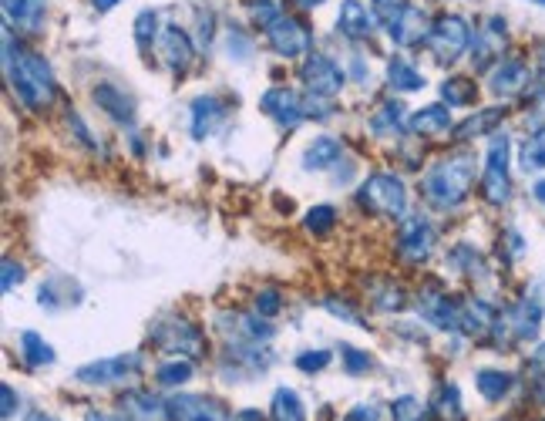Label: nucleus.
<instances>
[{"label": "nucleus", "mask_w": 545, "mask_h": 421, "mask_svg": "<svg viewBox=\"0 0 545 421\" xmlns=\"http://www.w3.org/2000/svg\"><path fill=\"white\" fill-rule=\"evenodd\" d=\"M4 71H7V85L24 108L31 112H48L58 95L54 85V71L51 64L41 58L38 51H31L21 38H14L11 27L4 31Z\"/></svg>", "instance_id": "1"}, {"label": "nucleus", "mask_w": 545, "mask_h": 421, "mask_svg": "<svg viewBox=\"0 0 545 421\" xmlns=\"http://www.w3.org/2000/svg\"><path fill=\"white\" fill-rule=\"evenodd\" d=\"M471 186H475V155L458 152V155H445V159L431 162L424 169L421 179V196L428 199V206L441 209H458L468 199Z\"/></svg>", "instance_id": "2"}, {"label": "nucleus", "mask_w": 545, "mask_h": 421, "mask_svg": "<svg viewBox=\"0 0 545 421\" xmlns=\"http://www.w3.org/2000/svg\"><path fill=\"white\" fill-rule=\"evenodd\" d=\"M149 341L159 347L169 358H189L196 361L206 354V331L199 324H192L186 317H162L149 327Z\"/></svg>", "instance_id": "3"}, {"label": "nucleus", "mask_w": 545, "mask_h": 421, "mask_svg": "<svg viewBox=\"0 0 545 421\" xmlns=\"http://www.w3.org/2000/svg\"><path fill=\"white\" fill-rule=\"evenodd\" d=\"M357 206L381 219H401L404 209H408V189H404L401 176H394V172H374V176L360 182Z\"/></svg>", "instance_id": "4"}, {"label": "nucleus", "mask_w": 545, "mask_h": 421, "mask_svg": "<svg viewBox=\"0 0 545 421\" xmlns=\"http://www.w3.org/2000/svg\"><path fill=\"white\" fill-rule=\"evenodd\" d=\"M424 44H428V51L434 54L438 64H455L461 54L471 48V27L465 17L441 14L438 21L431 24V34Z\"/></svg>", "instance_id": "5"}, {"label": "nucleus", "mask_w": 545, "mask_h": 421, "mask_svg": "<svg viewBox=\"0 0 545 421\" xmlns=\"http://www.w3.org/2000/svg\"><path fill=\"white\" fill-rule=\"evenodd\" d=\"M142 368H145V354L142 351H128V354H115V358H101V361L81 364V368L75 371V381L88 384V388H108V384L135 378Z\"/></svg>", "instance_id": "6"}, {"label": "nucleus", "mask_w": 545, "mask_h": 421, "mask_svg": "<svg viewBox=\"0 0 545 421\" xmlns=\"http://www.w3.org/2000/svg\"><path fill=\"white\" fill-rule=\"evenodd\" d=\"M300 81H303V88H307V95L330 102V98H337L340 91H344L347 75L334 58H327V54H307L300 64Z\"/></svg>", "instance_id": "7"}, {"label": "nucleus", "mask_w": 545, "mask_h": 421, "mask_svg": "<svg viewBox=\"0 0 545 421\" xmlns=\"http://www.w3.org/2000/svg\"><path fill=\"white\" fill-rule=\"evenodd\" d=\"M482 196L492 206H505L512 199V176H508V135H495L485 155Z\"/></svg>", "instance_id": "8"}, {"label": "nucleus", "mask_w": 545, "mask_h": 421, "mask_svg": "<svg viewBox=\"0 0 545 421\" xmlns=\"http://www.w3.org/2000/svg\"><path fill=\"white\" fill-rule=\"evenodd\" d=\"M263 34H266V44L273 48V54L283 61H297L303 54H310V48H313V31L300 21V17H290V14H283L280 21H273Z\"/></svg>", "instance_id": "9"}, {"label": "nucleus", "mask_w": 545, "mask_h": 421, "mask_svg": "<svg viewBox=\"0 0 545 421\" xmlns=\"http://www.w3.org/2000/svg\"><path fill=\"white\" fill-rule=\"evenodd\" d=\"M384 24H387V34H391V41L397 44V48H414V44L428 41L434 21L421 4H397L387 11Z\"/></svg>", "instance_id": "10"}, {"label": "nucleus", "mask_w": 545, "mask_h": 421, "mask_svg": "<svg viewBox=\"0 0 545 421\" xmlns=\"http://www.w3.org/2000/svg\"><path fill=\"white\" fill-rule=\"evenodd\" d=\"M394 250H397V256H401L404 263H411V267H421V263H428V256L434 253V230H431L428 219H424L421 213L401 216Z\"/></svg>", "instance_id": "11"}, {"label": "nucleus", "mask_w": 545, "mask_h": 421, "mask_svg": "<svg viewBox=\"0 0 545 421\" xmlns=\"http://www.w3.org/2000/svg\"><path fill=\"white\" fill-rule=\"evenodd\" d=\"M508 44V27L502 17H488V21L478 27L475 41H471V64L475 71H492L498 61H502V51Z\"/></svg>", "instance_id": "12"}, {"label": "nucleus", "mask_w": 545, "mask_h": 421, "mask_svg": "<svg viewBox=\"0 0 545 421\" xmlns=\"http://www.w3.org/2000/svg\"><path fill=\"white\" fill-rule=\"evenodd\" d=\"M169 421H233L229 408L209 395H172L165 401Z\"/></svg>", "instance_id": "13"}, {"label": "nucleus", "mask_w": 545, "mask_h": 421, "mask_svg": "<svg viewBox=\"0 0 545 421\" xmlns=\"http://www.w3.org/2000/svg\"><path fill=\"white\" fill-rule=\"evenodd\" d=\"M260 112L266 118H273L280 128H297L307 118V98H300L293 88L276 85L260 98Z\"/></svg>", "instance_id": "14"}, {"label": "nucleus", "mask_w": 545, "mask_h": 421, "mask_svg": "<svg viewBox=\"0 0 545 421\" xmlns=\"http://www.w3.org/2000/svg\"><path fill=\"white\" fill-rule=\"evenodd\" d=\"M263 320L266 317L260 314H219L216 327L226 334L229 344H260L273 337V327L263 324Z\"/></svg>", "instance_id": "15"}, {"label": "nucleus", "mask_w": 545, "mask_h": 421, "mask_svg": "<svg viewBox=\"0 0 545 421\" xmlns=\"http://www.w3.org/2000/svg\"><path fill=\"white\" fill-rule=\"evenodd\" d=\"M418 310L431 327H438V331H458V300L448 297L445 290L424 287L418 294Z\"/></svg>", "instance_id": "16"}, {"label": "nucleus", "mask_w": 545, "mask_h": 421, "mask_svg": "<svg viewBox=\"0 0 545 421\" xmlns=\"http://www.w3.org/2000/svg\"><path fill=\"white\" fill-rule=\"evenodd\" d=\"M498 324L495 307L482 297H465L458 300V331L468 337H482Z\"/></svg>", "instance_id": "17"}, {"label": "nucleus", "mask_w": 545, "mask_h": 421, "mask_svg": "<svg viewBox=\"0 0 545 421\" xmlns=\"http://www.w3.org/2000/svg\"><path fill=\"white\" fill-rule=\"evenodd\" d=\"M4 17L17 34H38L48 14V0H0Z\"/></svg>", "instance_id": "18"}, {"label": "nucleus", "mask_w": 545, "mask_h": 421, "mask_svg": "<svg viewBox=\"0 0 545 421\" xmlns=\"http://www.w3.org/2000/svg\"><path fill=\"white\" fill-rule=\"evenodd\" d=\"M529 85V64L519 61V58H502L488 71V88L502 98H512Z\"/></svg>", "instance_id": "19"}, {"label": "nucleus", "mask_w": 545, "mask_h": 421, "mask_svg": "<svg viewBox=\"0 0 545 421\" xmlns=\"http://www.w3.org/2000/svg\"><path fill=\"white\" fill-rule=\"evenodd\" d=\"M91 98H95L98 108L112 118V122H118V125L135 122V102L118 85H112V81H98V85L91 88Z\"/></svg>", "instance_id": "20"}, {"label": "nucleus", "mask_w": 545, "mask_h": 421, "mask_svg": "<svg viewBox=\"0 0 545 421\" xmlns=\"http://www.w3.org/2000/svg\"><path fill=\"white\" fill-rule=\"evenodd\" d=\"M159 51H162V61L169 64L175 75L189 68L192 58H196V48H192V38L182 27H162L159 34Z\"/></svg>", "instance_id": "21"}, {"label": "nucleus", "mask_w": 545, "mask_h": 421, "mask_svg": "<svg viewBox=\"0 0 545 421\" xmlns=\"http://www.w3.org/2000/svg\"><path fill=\"white\" fill-rule=\"evenodd\" d=\"M377 27V17L367 11V4H360V0H344L340 4V14H337V31L344 34L350 41H364L371 38Z\"/></svg>", "instance_id": "22"}, {"label": "nucleus", "mask_w": 545, "mask_h": 421, "mask_svg": "<svg viewBox=\"0 0 545 421\" xmlns=\"http://www.w3.org/2000/svg\"><path fill=\"white\" fill-rule=\"evenodd\" d=\"M223 118H226L223 98H216V95L196 98V102H192V135H196V139H209Z\"/></svg>", "instance_id": "23"}, {"label": "nucleus", "mask_w": 545, "mask_h": 421, "mask_svg": "<svg viewBox=\"0 0 545 421\" xmlns=\"http://www.w3.org/2000/svg\"><path fill=\"white\" fill-rule=\"evenodd\" d=\"M408 132L418 139H438V135L451 132V112L445 105H428L421 112H414L408 118Z\"/></svg>", "instance_id": "24"}, {"label": "nucleus", "mask_w": 545, "mask_h": 421, "mask_svg": "<svg viewBox=\"0 0 545 421\" xmlns=\"http://www.w3.org/2000/svg\"><path fill=\"white\" fill-rule=\"evenodd\" d=\"M340 155H344L340 139H334V135H317V139L307 145V152H303V169H310V172L334 169L340 162Z\"/></svg>", "instance_id": "25"}, {"label": "nucleus", "mask_w": 545, "mask_h": 421, "mask_svg": "<svg viewBox=\"0 0 545 421\" xmlns=\"http://www.w3.org/2000/svg\"><path fill=\"white\" fill-rule=\"evenodd\" d=\"M122 411L132 421H169V411H165V401H159L149 391H128V395L118 401Z\"/></svg>", "instance_id": "26"}, {"label": "nucleus", "mask_w": 545, "mask_h": 421, "mask_svg": "<svg viewBox=\"0 0 545 421\" xmlns=\"http://www.w3.org/2000/svg\"><path fill=\"white\" fill-rule=\"evenodd\" d=\"M408 128V115H404L401 102H381L371 115V132L377 139H397Z\"/></svg>", "instance_id": "27"}, {"label": "nucleus", "mask_w": 545, "mask_h": 421, "mask_svg": "<svg viewBox=\"0 0 545 421\" xmlns=\"http://www.w3.org/2000/svg\"><path fill=\"white\" fill-rule=\"evenodd\" d=\"M505 115H508V108H502V105L482 108V112H475V115L465 118V122L455 128V139L458 142H471V139H482V135H492Z\"/></svg>", "instance_id": "28"}, {"label": "nucleus", "mask_w": 545, "mask_h": 421, "mask_svg": "<svg viewBox=\"0 0 545 421\" xmlns=\"http://www.w3.org/2000/svg\"><path fill=\"white\" fill-rule=\"evenodd\" d=\"M539 320H542L539 300L529 297V300H522L512 314H508V331H512L515 341H529V337L539 334Z\"/></svg>", "instance_id": "29"}, {"label": "nucleus", "mask_w": 545, "mask_h": 421, "mask_svg": "<svg viewBox=\"0 0 545 421\" xmlns=\"http://www.w3.org/2000/svg\"><path fill=\"white\" fill-rule=\"evenodd\" d=\"M431 411L438 421H465V408H461V391L458 384H441L431 398Z\"/></svg>", "instance_id": "30"}, {"label": "nucleus", "mask_w": 545, "mask_h": 421, "mask_svg": "<svg viewBox=\"0 0 545 421\" xmlns=\"http://www.w3.org/2000/svg\"><path fill=\"white\" fill-rule=\"evenodd\" d=\"M270 421H307L303 401L293 388H276L270 401Z\"/></svg>", "instance_id": "31"}, {"label": "nucleus", "mask_w": 545, "mask_h": 421, "mask_svg": "<svg viewBox=\"0 0 545 421\" xmlns=\"http://www.w3.org/2000/svg\"><path fill=\"white\" fill-rule=\"evenodd\" d=\"M387 85H391L394 91H421L424 88V75L414 68L411 61L391 58V61H387Z\"/></svg>", "instance_id": "32"}, {"label": "nucleus", "mask_w": 545, "mask_h": 421, "mask_svg": "<svg viewBox=\"0 0 545 421\" xmlns=\"http://www.w3.org/2000/svg\"><path fill=\"white\" fill-rule=\"evenodd\" d=\"M21 358L27 361V368H48V364H54V351L41 334L24 331L21 334Z\"/></svg>", "instance_id": "33"}, {"label": "nucleus", "mask_w": 545, "mask_h": 421, "mask_svg": "<svg viewBox=\"0 0 545 421\" xmlns=\"http://www.w3.org/2000/svg\"><path fill=\"white\" fill-rule=\"evenodd\" d=\"M475 384H478V391H482L485 401H502L508 391H512L515 378H512V374H505V371H478Z\"/></svg>", "instance_id": "34"}, {"label": "nucleus", "mask_w": 545, "mask_h": 421, "mask_svg": "<svg viewBox=\"0 0 545 421\" xmlns=\"http://www.w3.org/2000/svg\"><path fill=\"white\" fill-rule=\"evenodd\" d=\"M196 368H192L189 358H172L155 368V381L162 384V388H179V384H189Z\"/></svg>", "instance_id": "35"}, {"label": "nucleus", "mask_w": 545, "mask_h": 421, "mask_svg": "<svg viewBox=\"0 0 545 421\" xmlns=\"http://www.w3.org/2000/svg\"><path fill=\"white\" fill-rule=\"evenodd\" d=\"M371 304L377 310H384V314H391V310H404V304H408V294H404L401 283L384 280V283H377V287H371Z\"/></svg>", "instance_id": "36"}, {"label": "nucleus", "mask_w": 545, "mask_h": 421, "mask_svg": "<svg viewBox=\"0 0 545 421\" xmlns=\"http://www.w3.org/2000/svg\"><path fill=\"white\" fill-rule=\"evenodd\" d=\"M441 98L451 105V108H465V105H475L478 98V85L468 78H448L445 85H441Z\"/></svg>", "instance_id": "37"}, {"label": "nucleus", "mask_w": 545, "mask_h": 421, "mask_svg": "<svg viewBox=\"0 0 545 421\" xmlns=\"http://www.w3.org/2000/svg\"><path fill=\"white\" fill-rule=\"evenodd\" d=\"M431 405H421L418 398L404 395L391 401V421H431Z\"/></svg>", "instance_id": "38"}, {"label": "nucleus", "mask_w": 545, "mask_h": 421, "mask_svg": "<svg viewBox=\"0 0 545 421\" xmlns=\"http://www.w3.org/2000/svg\"><path fill=\"white\" fill-rule=\"evenodd\" d=\"M519 162H522V169H525V172H539V169H545V128H539V132L525 139Z\"/></svg>", "instance_id": "39"}, {"label": "nucleus", "mask_w": 545, "mask_h": 421, "mask_svg": "<svg viewBox=\"0 0 545 421\" xmlns=\"http://www.w3.org/2000/svg\"><path fill=\"white\" fill-rule=\"evenodd\" d=\"M303 226H307L313 236H327L337 226V209L334 206H313V209H307Z\"/></svg>", "instance_id": "40"}, {"label": "nucleus", "mask_w": 545, "mask_h": 421, "mask_svg": "<svg viewBox=\"0 0 545 421\" xmlns=\"http://www.w3.org/2000/svg\"><path fill=\"white\" fill-rule=\"evenodd\" d=\"M249 17H253V24L256 27H270L273 21H280L283 17V7H280V0H249Z\"/></svg>", "instance_id": "41"}, {"label": "nucleus", "mask_w": 545, "mask_h": 421, "mask_svg": "<svg viewBox=\"0 0 545 421\" xmlns=\"http://www.w3.org/2000/svg\"><path fill=\"white\" fill-rule=\"evenodd\" d=\"M159 14L155 11H142L135 17V41H138V48H149V44L159 38Z\"/></svg>", "instance_id": "42"}, {"label": "nucleus", "mask_w": 545, "mask_h": 421, "mask_svg": "<svg viewBox=\"0 0 545 421\" xmlns=\"http://www.w3.org/2000/svg\"><path fill=\"white\" fill-rule=\"evenodd\" d=\"M340 358H344V371L350 374V378H357V374L371 371V364H374L371 354L360 351V347H350V344L340 347Z\"/></svg>", "instance_id": "43"}, {"label": "nucleus", "mask_w": 545, "mask_h": 421, "mask_svg": "<svg viewBox=\"0 0 545 421\" xmlns=\"http://www.w3.org/2000/svg\"><path fill=\"white\" fill-rule=\"evenodd\" d=\"M283 310V297H280V290H273V287H266V290H260L256 294V314L260 317H276Z\"/></svg>", "instance_id": "44"}, {"label": "nucleus", "mask_w": 545, "mask_h": 421, "mask_svg": "<svg viewBox=\"0 0 545 421\" xmlns=\"http://www.w3.org/2000/svg\"><path fill=\"white\" fill-rule=\"evenodd\" d=\"M330 361H334V354H330V351H303V354H297V368L303 374H317V371L327 368Z\"/></svg>", "instance_id": "45"}, {"label": "nucleus", "mask_w": 545, "mask_h": 421, "mask_svg": "<svg viewBox=\"0 0 545 421\" xmlns=\"http://www.w3.org/2000/svg\"><path fill=\"white\" fill-rule=\"evenodd\" d=\"M323 307H327V310H330V314H334V317H340V320H347V324H354V327H367V324H364V317H360V314H357V310H354V307H350V304H347V300H337V297H327V300H323Z\"/></svg>", "instance_id": "46"}, {"label": "nucleus", "mask_w": 545, "mask_h": 421, "mask_svg": "<svg viewBox=\"0 0 545 421\" xmlns=\"http://www.w3.org/2000/svg\"><path fill=\"white\" fill-rule=\"evenodd\" d=\"M24 263H17V260H11V256H7L4 260V277H0V287H4V294H11L14 287H21L24 283Z\"/></svg>", "instance_id": "47"}, {"label": "nucleus", "mask_w": 545, "mask_h": 421, "mask_svg": "<svg viewBox=\"0 0 545 421\" xmlns=\"http://www.w3.org/2000/svg\"><path fill=\"white\" fill-rule=\"evenodd\" d=\"M344 421H381V408H377V405H367V401H364V405H354V408H350Z\"/></svg>", "instance_id": "48"}, {"label": "nucleus", "mask_w": 545, "mask_h": 421, "mask_svg": "<svg viewBox=\"0 0 545 421\" xmlns=\"http://www.w3.org/2000/svg\"><path fill=\"white\" fill-rule=\"evenodd\" d=\"M68 125L75 128L78 142H85L88 149H95V139H91V132H88V128H85V122H81V115H78V112H68Z\"/></svg>", "instance_id": "49"}, {"label": "nucleus", "mask_w": 545, "mask_h": 421, "mask_svg": "<svg viewBox=\"0 0 545 421\" xmlns=\"http://www.w3.org/2000/svg\"><path fill=\"white\" fill-rule=\"evenodd\" d=\"M212 24H216V17H212V14H199V44H202V48H209L212 34H216V31H212Z\"/></svg>", "instance_id": "50"}, {"label": "nucleus", "mask_w": 545, "mask_h": 421, "mask_svg": "<svg viewBox=\"0 0 545 421\" xmlns=\"http://www.w3.org/2000/svg\"><path fill=\"white\" fill-rule=\"evenodd\" d=\"M0 398H4V405H0V415L11 418V415H14V408H17V395H14L11 384H4V388H0Z\"/></svg>", "instance_id": "51"}, {"label": "nucleus", "mask_w": 545, "mask_h": 421, "mask_svg": "<svg viewBox=\"0 0 545 421\" xmlns=\"http://www.w3.org/2000/svg\"><path fill=\"white\" fill-rule=\"evenodd\" d=\"M532 371H535V378L545 381V344L532 354Z\"/></svg>", "instance_id": "52"}, {"label": "nucleus", "mask_w": 545, "mask_h": 421, "mask_svg": "<svg viewBox=\"0 0 545 421\" xmlns=\"http://www.w3.org/2000/svg\"><path fill=\"white\" fill-rule=\"evenodd\" d=\"M233 421H266L263 411H256V408H243V411H236Z\"/></svg>", "instance_id": "53"}, {"label": "nucleus", "mask_w": 545, "mask_h": 421, "mask_svg": "<svg viewBox=\"0 0 545 421\" xmlns=\"http://www.w3.org/2000/svg\"><path fill=\"white\" fill-rule=\"evenodd\" d=\"M85 421H125V418H118V415H108V411H88Z\"/></svg>", "instance_id": "54"}, {"label": "nucleus", "mask_w": 545, "mask_h": 421, "mask_svg": "<svg viewBox=\"0 0 545 421\" xmlns=\"http://www.w3.org/2000/svg\"><path fill=\"white\" fill-rule=\"evenodd\" d=\"M532 122H535V125H539V128H545V98H542V102H539V105H535V108H532Z\"/></svg>", "instance_id": "55"}, {"label": "nucleus", "mask_w": 545, "mask_h": 421, "mask_svg": "<svg viewBox=\"0 0 545 421\" xmlns=\"http://www.w3.org/2000/svg\"><path fill=\"white\" fill-rule=\"evenodd\" d=\"M371 4L377 7V11H391V7L404 4V0H371Z\"/></svg>", "instance_id": "56"}, {"label": "nucleus", "mask_w": 545, "mask_h": 421, "mask_svg": "<svg viewBox=\"0 0 545 421\" xmlns=\"http://www.w3.org/2000/svg\"><path fill=\"white\" fill-rule=\"evenodd\" d=\"M293 4L300 7V11H313V7H320V4H327V0H293Z\"/></svg>", "instance_id": "57"}, {"label": "nucleus", "mask_w": 545, "mask_h": 421, "mask_svg": "<svg viewBox=\"0 0 545 421\" xmlns=\"http://www.w3.org/2000/svg\"><path fill=\"white\" fill-rule=\"evenodd\" d=\"M532 196L539 199V203L545 206V179H539V182H535V186H532Z\"/></svg>", "instance_id": "58"}, {"label": "nucleus", "mask_w": 545, "mask_h": 421, "mask_svg": "<svg viewBox=\"0 0 545 421\" xmlns=\"http://www.w3.org/2000/svg\"><path fill=\"white\" fill-rule=\"evenodd\" d=\"M91 4H95V11H112L118 0H91Z\"/></svg>", "instance_id": "59"}, {"label": "nucleus", "mask_w": 545, "mask_h": 421, "mask_svg": "<svg viewBox=\"0 0 545 421\" xmlns=\"http://www.w3.org/2000/svg\"><path fill=\"white\" fill-rule=\"evenodd\" d=\"M24 421H54V418H48L44 411H31V415H27Z\"/></svg>", "instance_id": "60"}, {"label": "nucleus", "mask_w": 545, "mask_h": 421, "mask_svg": "<svg viewBox=\"0 0 545 421\" xmlns=\"http://www.w3.org/2000/svg\"><path fill=\"white\" fill-rule=\"evenodd\" d=\"M535 4H542V7H545V0H535Z\"/></svg>", "instance_id": "61"}]
</instances>
